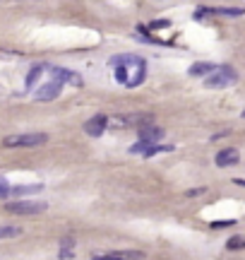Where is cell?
Wrapping results in <instances>:
<instances>
[{
	"label": "cell",
	"mask_w": 245,
	"mask_h": 260,
	"mask_svg": "<svg viewBox=\"0 0 245 260\" xmlns=\"http://www.w3.org/2000/svg\"><path fill=\"white\" fill-rule=\"evenodd\" d=\"M164 137V128H156V126H144L140 128V140L142 142H149V145H156V140Z\"/></svg>",
	"instance_id": "8fae6325"
},
{
	"label": "cell",
	"mask_w": 245,
	"mask_h": 260,
	"mask_svg": "<svg viewBox=\"0 0 245 260\" xmlns=\"http://www.w3.org/2000/svg\"><path fill=\"white\" fill-rule=\"evenodd\" d=\"M22 234H24V229L19 224H5V226H0V239H17Z\"/></svg>",
	"instance_id": "4fadbf2b"
},
{
	"label": "cell",
	"mask_w": 245,
	"mask_h": 260,
	"mask_svg": "<svg viewBox=\"0 0 245 260\" xmlns=\"http://www.w3.org/2000/svg\"><path fill=\"white\" fill-rule=\"evenodd\" d=\"M233 183H236V186H243V188H245V178H233Z\"/></svg>",
	"instance_id": "7402d4cb"
},
{
	"label": "cell",
	"mask_w": 245,
	"mask_h": 260,
	"mask_svg": "<svg viewBox=\"0 0 245 260\" xmlns=\"http://www.w3.org/2000/svg\"><path fill=\"white\" fill-rule=\"evenodd\" d=\"M231 224H236L233 219H221V222H211V226L214 229H221V226H231Z\"/></svg>",
	"instance_id": "d6986e66"
},
{
	"label": "cell",
	"mask_w": 245,
	"mask_h": 260,
	"mask_svg": "<svg viewBox=\"0 0 245 260\" xmlns=\"http://www.w3.org/2000/svg\"><path fill=\"white\" fill-rule=\"evenodd\" d=\"M211 15H226V17H241L245 15L243 7H214L211 10Z\"/></svg>",
	"instance_id": "5bb4252c"
},
{
	"label": "cell",
	"mask_w": 245,
	"mask_h": 260,
	"mask_svg": "<svg viewBox=\"0 0 245 260\" xmlns=\"http://www.w3.org/2000/svg\"><path fill=\"white\" fill-rule=\"evenodd\" d=\"M142 251H108V253H94L92 260H142Z\"/></svg>",
	"instance_id": "8992f818"
},
{
	"label": "cell",
	"mask_w": 245,
	"mask_h": 260,
	"mask_svg": "<svg viewBox=\"0 0 245 260\" xmlns=\"http://www.w3.org/2000/svg\"><path fill=\"white\" fill-rule=\"evenodd\" d=\"M214 70H216L214 63H192V65H190V75H192V77H209Z\"/></svg>",
	"instance_id": "7c38bea8"
},
{
	"label": "cell",
	"mask_w": 245,
	"mask_h": 260,
	"mask_svg": "<svg viewBox=\"0 0 245 260\" xmlns=\"http://www.w3.org/2000/svg\"><path fill=\"white\" fill-rule=\"evenodd\" d=\"M48 140L46 132H17V135H7L2 140V147L7 149H27V147H38Z\"/></svg>",
	"instance_id": "7a4b0ae2"
},
{
	"label": "cell",
	"mask_w": 245,
	"mask_h": 260,
	"mask_svg": "<svg viewBox=\"0 0 245 260\" xmlns=\"http://www.w3.org/2000/svg\"><path fill=\"white\" fill-rule=\"evenodd\" d=\"M205 190H207V188H195V190H188L185 195H188V198H192V195H202Z\"/></svg>",
	"instance_id": "ffe728a7"
},
{
	"label": "cell",
	"mask_w": 245,
	"mask_h": 260,
	"mask_svg": "<svg viewBox=\"0 0 245 260\" xmlns=\"http://www.w3.org/2000/svg\"><path fill=\"white\" fill-rule=\"evenodd\" d=\"M51 80H56L60 85H65V82H70V85H82V77L75 73H70V70H65V68H53V70H51Z\"/></svg>",
	"instance_id": "30bf717a"
},
{
	"label": "cell",
	"mask_w": 245,
	"mask_h": 260,
	"mask_svg": "<svg viewBox=\"0 0 245 260\" xmlns=\"http://www.w3.org/2000/svg\"><path fill=\"white\" fill-rule=\"evenodd\" d=\"M243 118H245V111H243Z\"/></svg>",
	"instance_id": "603a6c76"
},
{
	"label": "cell",
	"mask_w": 245,
	"mask_h": 260,
	"mask_svg": "<svg viewBox=\"0 0 245 260\" xmlns=\"http://www.w3.org/2000/svg\"><path fill=\"white\" fill-rule=\"evenodd\" d=\"M60 246H63V248H72L75 243H72V239H63V241H60Z\"/></svg>",
	"instance_id": "44dd1931"
},
{
	"label": "cell",
	"mask_w": 245,
	"mask_h": 260,
	"mask_svg": "<svg viewBox=\"0 0 245 260\" xmlns=\"http://www.w3.org/2000/svg\"><path fill=\"white\" fill-rule=\"evenodd\" d=\"M233 82H238V73L233 68H228V65H221V68H216L209 77H205V85H207L209 89H224V87L233 85Z\"/></svg>",
	"instance_id": "277c9868"
},
{
	"label": "cell",
	"mask_w": 245,
	"mask_h": 260,
	"mask_svg": "<svg viewBox=\"0 0 245 260\" xmlns=\"http://www.w3.org/2000/svg\"><path fill=\"white\" fill-rule=\"evenodd\" d=\"M46 203H7L5 205V210L10 212V215H38V212H46Z\"/></svg>",
	"instance_id": "5b68a950"
},
{
	"label": "cell",
	"mask_w": 245,
	"mask_h": 260,
	"mask_svg": "<svg viewBox=\"0 0 245 260\" xmlns=\"http://www.w3.org/2000/svg\"><path fill=\"white\" fill-rule=\"evenodd\" d=\"M154 121L151 113H120L108 116V128H144Z\"/></svg>",
	"instance_id": "3957f363"
},
{
	"label": "cell",
	"mask_w": 245,
	"mask_h": 260,
	"mask_svg": "<svg viewBox=\"0 0 245 260\" xmlns=\"http://www.w3.org/2000/svg\"><path fill=\"white\" fill-rule=\"evenodd\" d=\"M106 128H108V116H104V113H99V116L89 118V121L84 123V132H87L89 137H101Z\"/></svg>",
	"instance_id": "ba28073f"
},
{
	"label": "cell",
	"mask_w": 245,
	"mask_h": 260,
	"mask_svg": "<svg viewBox=\"0 0 245 260\" xmlns=\"http://www.w3.org/2000/svg\"><path fill=\"white\" fill-rule=\"evenodd\" d=\"M41 73H43V65H34L32 73L27 75V87H34V82H36V77H41Z\"/></svg>",
	"instance_id": "e0dca14e"
},
{
	"label": "cell",
	"mask_w": 245,
	"mask_h": 260,
	"mask_svg": "<svg viewBox=\"0 0 245 260\" xmlns=\"http://www.w3.org/2000/svg\"><path fill=\"white\" fill-rule=\"evenodd\" d=\"M43 186H36V183H32V186H19V188H12L10 193H15V195H29V193H38Z\"/></svg>",
	"instance_id": "9a60e30c"
},
{
	"label": "cell",
	"mask_w": 245,
	"mask_h": 260,
	"mask_svg": "<svg viewBox=\"0 0 245 260\" xmlns=\"http://www.w3.org/2000/svg\"><path fill=\"white\" fill-rule=\"evenodd\" d=\"M241 162V152L236 147H226L221 149V152H216V157H214V164L219 169H226V167H236Z\"/></svg>",
	"instance_id": "52a82bcc"
},
{
	"label": "cell",
	"mask_w": 245,
	"mask_h": 260,
	"mask_svg": "<svg viewBox=\"0 0 245 260\" xmlns=\"http://www.w3.org/2000/svg\"><path fill=\"white\" fill-rule=\"evenodd\" d=\"M60 89H63V85L56 82V80H51V82L41 85L36 92H34V99H36V101H53L58 94H60Z\"/></svg>",
	"instance_id": "9c48e42d"
},
{
	"label": "cell",
	"mask_w": 245,
	"mask_h": 260,
	"mask_svg": "<svg viewBox=\"0 0 245 260\" xmlns=\"http://www.w3.org/2000/svg\"><path fill=\"white\" fill-rule=\"evenodd\" d=\"M228 251H238V248H245V236H231L226 241Z\"/></svg>",
	"instance_id": "2e32d148"
},
{
	"label": "cell",
	"mask_w": 245,
	"mask_h": 260,
	"mask_svg": "<svg viewBox=\"0 0 245 260\" xmlns=\"http://www.w3.org/2000/svg\"><path fill=\"white\" fill-rule=\"evenodd\" d=\"M108 65L113 68L115 82H120L123 87H140L147 77V60L135 53L113 56L108 60Z\"/></svg>",
	"instance_id": "6da1fadb"
},
{
	"label": "cell",
	"mask_w": 245,
	"mask_h": 260,
	"mask_svg": "<svg viewBox=\"0 0 245 260\" xmlns=\"http://www.w3.org/2000/svg\"><path fill=\"white\" fill-rule=\"evenodd\" d=\"M10 190H12V186L5 181V178H0V198H5V195H10Z\"/></svg>",
	"instance_id": "ac0fdd59"
}]
</instances>
